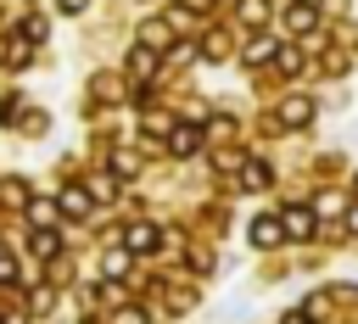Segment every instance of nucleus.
<instances>
[{
	"label": "nucleus",
	"mask_w": 358,
	"mask_h": 324,
	"mask_svg": "<svg viewBox=\"0 0 358 324\" xmlns=\"http://www.w3.org/2000/svg\"><path fill=\"white\" fill-rule=\"evenodd\" d=\"M56 201H62V212H67V218H90V201H95V196H90V184H67Z\"/></svg>",
	"instance_id": "nucleus-1"
},
{
	"label": "nucleus",
	"mask_w": 358,
	"mask_h": 324,
	"mask_svg": "<svg viewBox=\"0 0 358 324\" xmlns=\"http://www.w3.org/2000/svg\"><path fill=\"white\" fill-rule=\"evenodd\" d=\"M280 240H285V223H280V218H268V212H263V218H252V246H263V251H268V246H280Z\"/></svg>",
	"instance_id": "nucleus-2"
},
{
	"label": "nucleus",
	"mask_w": 358,
	"mask_h": 324,
	"mask_svg": "<svg viewBox=\"0 0 358 324\" xmlns=\"http://www.w3.org/2000/svg\"><path fill=\"white\" fill-rule=\"evenodd\" d=\"M123 246H129V251H151V246H157V223H129V229H123Z\"/></svg>",
	"instance_id": "nucleus-3"
},
{
	"label": "nucleus",
	"mask_w": 358,
	"mask_h": 324,
	"mask_svg": "<svg viewBox=\"0 0 358 324\" xmlns=\"http://www.w3.org/2000/svg\"><path fill=\"white\" fill-rule=\"evenodd\" d=\"M280 223H285V235H291V240H302V235H313V212H308V207H291V212H285Z\"/></svg>",
	"instance_id": "nucleus-4"
},
{
	"label": "nucleus",
	"mask_w": 358,
	"mask_h": 324,
	"mask_svg": "<svg viewBox=\"0 0 358 324\" xmlns=\"http://www.w3.org/2000/svg\"><path fill=\"white\" fill-rule=\"evenodd\" d=\"M129 73H134L140 84H145V78L157 73V56H151V45H134V56H129Z\"/></svg>",
	"instance_id": "nucleus-5"
},
{
	"label": "nucleus",
	"mask_w": 358,
	"mask_h": 324,
	"mask_svg": "<svg viewBox=\"0 0 358 324\" xmlns=\"http://www.w3.org/2000/svg\"><path fill=\"white\" fill-rule=\"evenodd\" d=\"M56 251H62V235H56L50 223H39V229H34V257H56Z\"/></svg>",
	"instance_id": "nucleus-6"
},
{
	"label": "nucleus",
	"mask_w": 358,
	"mask_h": 324,
	"mask_svg": "<svg viewBox=\"0 0 358 324\" xmlns=\"http://www.w3.org/2000/svg\"><path fill=\"white\" fill-rule=\"evenodd\" d=\"M308 117H313V106H308V101H285V106H280V123H285V128H302Z\"/></svg>",
	"instance_id": "nucleus-7"
},
{
	"label": "nucleus",
	"mask_w": 358,
	"mask_h": 324,
	"mask_svg": "<svg viewBox=\"0 0 358 324\" xmlns=\"http://www.w3.org/2000/svg\"><path fill=\"white\" fill-rule=\"evenodd\" d=\"M196 145H201V134H196V128H173V134H168V151H173V156H190Z\"/></svg>",
	"instance_id": "nucleus-8"
},
{
	"label": "nucleus",
	"mask_w": 358,
	"mask_h": 324,
	"mask_svg": "<svg viewBox=\"0 0 358 324\" xmlns=\"http://www.w3.org/2000/svg\"><path fill=\"white\" fill-rule=\"evenodd\" d=\"M313 17H319L313 6H291V11H285V28H291V34H308V28H313Z\"/></svg>",
	"instance_id": "nucleus-9"
},
{
	"label": "nucleus",
	"mask_w": 358,
	"mask_h": 324,
	"mask_svg": "<svg viewBox=\"0 0 358 324\" xmlns=\"http://www.w3.org/2000/svg\"><path fill=\"white\" fill-rule=\"evenodd\" d=\"M168 39H173V28H168V22H145V28H140V45H151V50H162Z\"/></svg>",
	"instance_id": "nucleus-10"
},
{
	"label": "nucleus",
	"mask_w": 358,
	"mask_h": 324,
	"mask_svg": "<svg viewBox=\"0 0 358 324\" xmlns=\"http://www.w3.org/2000/svg\"><path fill=\"white\" fill-rule=\"evenodd\" d=\"M129 257H134L129 246H112V251H106V263H101V268H106V279H117V274H129Z\"/></svg>",
	"instance_id": "nucleus-11"
},
{
	"label": "nucleus",
	"mask_w": 358,
	"mask_h": 324,
	"mask_svg": "<svg viewBox=\"0 0 358 324\" xmlns=\"http://www.w3.org/2000/svg\"><path fill=\"white\" fill-rule=\"evenodd\" d=\"M56 212H62V201H28V218L34 223H56Z\"/></svg>",
	"instance_id": "nucleus-12"
},
{
	"label": "nucleus",
	"mask_w": 358,
	"mask_h": 324,
	"mask_svg": "<svg viewBox=\"0 0 358 324\" xmlns=\"http://www.w3.org/2000/svg\"><path fill=\"white\" fill-rule=\"evenodd\" d=\"M241 22H268V0H241Z\"/></svg>",
	"instance_id": "nucleus-13"
},
{
	"label": "nucleus",
	"mask_w": 358,
	"mask_h": 324,
	"mask_svg": "<svg viewBox=\"0 0 358 324\" xmlns=\"http://www.w3.org/2000/svg\"><path fill=\"white\" fill-rule=\"evenodd\" d=\"M112 173H117V179L140 173V156H134V151H117V156H112Z\"/></svg>",
	"instance_id": "nucleus-14"
},
{
	"label": "nucleus",
	"mask_w": 358,
	"mask_h": 324,
	"mask_svg": "<svg viewBox=\"0 0 358 324\" xmlns=\"http://www.w3.org/2000/svg\"><path fill=\"white\" fill-rule=\"evenodd\" d=\"M90 196H95V201H112V196H117V179H112V173L90 179Z\"/></svg>",
	"instance_id": "nucleus-15"
},
{
	"label": "nucleus",
	"mask_w": 358,
	"mask_h": 324,
	"mask_svg": "<svg viewBox=\"0 0 358 324\" xmlns=\"http://www.w3.org/2000/svg\"><path fill=\"white\" fill-rule=\"evenodd\" d=\"M45 34H50V28H45V17H28V22H22V39H28V45H39Z\"/></svg>",
	"instance_id": "nucleus-16"
},
{
	"label": "nucleus",
	"mask_w": 358,
	"mask_h": 324,
	"mask_svg": "<svg viewBox=\"0 0 358 324\" xmlns=\"http://www.w3.org/2000/svg\"><path fill=\"white\" fill-rule=\"evenodd\" d=\"M241 179H246L252 190H263V184H268V168H263V162H246V173H241Z\"/></svg>",
	"instance_id": "nucleus-17"
},
{
	"label": "nucleus",
	"mask_w": 358,
	"mask_h": 324,
	"mask_svg": "<svg viewBox=\"0 0 358 324\" xmlns=\"http://www.w3.org/2000/svg\"><path fill=\"white\" fill-rule=\"evenodd\" d=\"M263 56H274V39H252L246 45V61H263Z\"/></svg>",
	"instance_id": "nucleus-18"
},
{
	"label": "nucleus",
	"mask_w": 358,
	"mask_h": 324,
	"mask_svg": "<svg viewBox=\"0 0 358 324\" xmlns=\"http://www.w3.org/2000/svg\"><path fill=\"white\" fill-rule=\"evenodd\" d=\"M280 73H302V50L285 45V50H280Z\"/></svg>",
	"instance_id": "nucleus-19"
},
{
	"label": "nucleus",
	"mask_w": 358,
	"mask_h": 324,
	"mask_svg": "<svg viewBox=\"0 0 358 324\" xmlns=\"http://www.w3.org/2000/svg\"><path fill=\"white\" fill-rule=\"evenodd\" d=\"M112 324H145V313H140V307H117V313H112Z\"/></svg>",
	"instance_id": "nucleus-20"
},
{
	"label": "nucleus",
	"mask_w": 358,
	"mask_h": 324,
	"mask_svg": "<svg viewBox=\"0 0 358 324\" xmlns=\"http://www.w3.org/2000/svg\"><path fill=\"white\" fill-rule=\"evenodd\" d=\"M11 274H17V268H11V257H0V285H6Z\"/></svg>",
	"instance_id": "nucleus-21"
},
{
	"label": "nucleus",
	"mask_w": 358,
	"mask_h": 324,
	"mask_svg": "<svg viewBox=\"0 0 358 324\" xmlns=\"http://www.w3.org/2000/svg\"><path fill=\"white\" fill-rule=\"evenodd\" d=\"M280 324H313V318H308V313H285Z\"/></svg>",
	"instance_id": "nucleus-22"
},
{
	"label": "nucleus",
	"mask_w": 358,
	"mask_h": 324,
	"mask_svg": "<svg viewBox=\"0 0 358 324\" xmlns=\"http://www.w3.org/2000/svg\"><path fill=\"white\" fill-rule=\"evenodd\" d=\"M56 6H62V11H84L90 0H56Z\"/></svg>",
	"instance_id": "nucleus-23"
},
{
	"label": "nucleus",
	"mask_w": 358,
	"mask_h": 324,
	"mask_svg": "<svg viewBox=\"0 0 358 324\" xmlns=\"http://www.w3.org/2000/svg\"><path fill=\"white\" fill-rule=\"evenodd\" d=\"M347 229H352V235H358V207H347Z\"/></svg>",
	"instance_id": "nucleus-24"
},
{
	"label": "nucleus",
	"mask_w": 358,
	"mask_h": 324,
	"mask_svg": "<svg viewBox=\"0 0 358 324\" xmlns=\"http://www.w3.org/2000/svg\"><path fill=\"white\" fill-rule=\"evenodd\" d=\"M341 6H347V0H324V11H341Z\"/></svg>",
	"instance_id": "nucleus-25"
}]
</instances>
